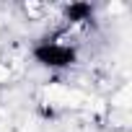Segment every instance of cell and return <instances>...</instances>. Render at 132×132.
Listing matches in <instances>:
<instances>
[{
	"mask_svg": "<svg viewBox=\"0 0 132 132\" xmlns=\"http://www.w3.org/2000/svg\"><path fill=\"white\" fill-rule=\"evenodd\" d=\"M31 57L39 68L60 73V70H70L78 62V47L70 44L68 39H62V36H44V39L34 42Z\"/></svg>",
	"mask_w": 132,
	"mask_h": 132,
	"instance_id": "obj_1",
	"label": "cell"
},
{
	"mask_svg": "<svg viewBox=\"0 0 132 132\" xmlns=\"http://www.w3.org/2000/svg\"><path fill=\"white\" fill-rule=\"evenodd\" d=\"M62 16L68 23H88V21H93L96 8L91 3H70L62 8Z\"/></svg>",
	"mask_w": 132,
	"mask_h": 132,
	"instance_id": "obj_2",
	"label": "cell"
}]
</instances>
